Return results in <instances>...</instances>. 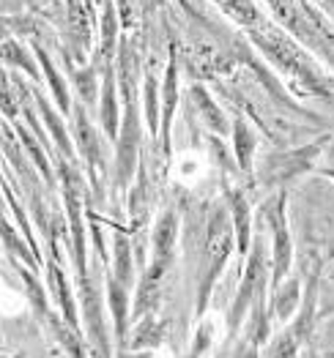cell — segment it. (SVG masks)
Wrapping results in <instances>:
<instances>
[{
  "mask_svg": "<svg viewBox=\"0 0 334 358\" xmlns=\"http://www.w3.org/2000/svg\"><path fill=\"white\" fill-rule=\"evenodd\" d=\"M233 216L219 208L209 222L206 238H203V252H200V266H197V315H206L209 296H211L216 279L222 276V268L228 263L230 246H233Z\"/></svg>",
  "mask_w": 334,
  "mask_h": 358,
  "instance_id": "6da1fadb",
  "label": "cell"
},
{
  "mask_svg": "<svg viewBox=\"0 0 334 358\" xmlns=\"http://www.w3.org/2000/svg\"><path fill=\"white\" fill-rule=\"evenodd\" d=\"M249 38L269 55V58L282 69V71H288V74H293L302 85L307 88L318 90V93H323V96H329V85H326V80L315 71V66L309 63V58L304 55L302 50L282 33V30H277L274 25L269 22H260L258 28H249Z\"/></svg>",
  "mask_w": 334,
  "mask_h": 358,
  "instance_id": "7a4b0ae2",
  "label": "cell"
},
{
  "mask_svg": "<svg viewBox=\"0 0 334 358\" xmlns=\"http://www.w3.org/2000/svg\"><path fill=\"white\" fill-rule=\"evenodd\" d=\"M266 249H263V241L255 238V249H252V257L246 263L244 271V279L239 285V296L233 301V309H230V317H228V334H236L242 329L246 312L252 309V303L258 301V296L263 293V285H266Z\"/></svg>",
  "mask_w": 334,
  "mask_h": 358,
  "instance_id": "3957f363",
  "label": "cell"
},
{
  "mask_svg": "<svg viewBox=\"0 0 334 358\" xmlns=\"http://www.w3.org/2000/svg\"><path fill=\"white\" fill-rule=\"evenodd\" d=\"M272 6V14L277 17V22L282 28H288L291 33H296V38H302L304 44L315 47V50H323V41L318 36V28H315V17L304 8L299 0H269Z\"/></svg>",
  "mask_w": 334,
  "mask_h": 358,
  "instance_id": "277c9868",
  "label": "cell"
},
{
  "mask_svg": "<svg viewBox=\"0 0 334 358\" xmlns=\"http://www.w3.org/2000/svg\"><path fill=\"white\" fill-rule=\"evenodd\" d=\"M269 219L274 230V273H272V290H277L288 271H291V236L285 224V194H279L269 206Z\"/></svg>",
  "mask_w": 334,
  "mask_h": 358,
  "instance_id": "5b68a950",
  "label": "cell"
},
{
  "mask_svg": "<svg viewBox=\"0 0 334 358\" xmlns=\"http://www.w3.org/2000/svg\"><path fill=\"white\" fill-rule=\"evenodd\" d=\"M137 115H134V101L126 107V120H123L121 131V145H118V180L126 183L132 178L134 170V159H137Z\"/></svg>",
  "mask_w": 334,
  "mask_h": 358,
  "instance_id": "8992f818",
  "label": "cell"
},
{
  "mask_svg": "<svg viewBox=\"0 0 334 358\" xmlns=\"http://www.w3.org/2000/svg\"><path fill=\"white\" fill-rule=\"evenodd\" d=\"M74 131H77V145L83 150V156L88 159V167H91V178L99 189V170H102V148H99V137L93 131V126L88 123L85 113L77 110L74 115Z\"/></svg>",
  "mask_w": 334,
  "mask_h": 358,
  "instance_id": "52a82bcc",
  "label": "cell"
},
{
  "mask_svg": "<svg viewBox=\"0 0 334 358\" xmlns=\"http://www.w3.org/2000/svg\"><path fill=\"white\" fill-rule=\"evenodd\" d=\"M176 236H179V219L173 210H165L151 233L153 257L151 260H173V246H176Z\"/></svg>",
  "mask_w": 334,
  "mask_h": 358,
  "instance_id": "ba28073f",
  "label": "cell"
},
{
  "mask_svg": "<svg viewBox=\"0 0 334 358\" xmlns=\"http://www.w3.org/2000/svg\"><path fill=\"white\" fill-rule=\"evenodd\" d=\"M318 153H321V143H318V145H307V148L296 150V153L277 156V159L272 156V162H269L266 167H279V170H274L269 180H274V178L285 180V178H291V176H296V173H302V170H307V167L312 164V159H315Z\"/></svg>",
  "mask_w": 334,
  "mask_h": 358,
  "instance_id": "9c48e42d",
  "label": "cell"
},
{
  "mask_svg": "<svg viewBox=\"0 0 334 358\" xmlns=\"http://www.w3.org/2000/svg\"><path fill=\"white\" fill-rule=\"evenodd\" d=\"M299 299H302V282L296 276L285 279L272 296V309L277 315V320H291L293 312L299 309Z\"/></svg>",
  "mask_w": 334,
  "mask_h": 358,
  "instance_id": "30bf717a",
  "label": "cell"
},
{
  "mask_svg": "<svg viewBox=\"0 0 334 358\" xmlns=\"http://www.w3.org/2000/svg\"><path fill=\"white\" fill-rule=\"evenodd\" d=\"M69 30L74 38V52L77 58H83L88 50V38H91V20L80 0H69Z\"/></svg>",
  "mask_w": 334,
  "mask_h": 358,
  "instance_id": "8fae6325",
  "label": "cell"
},
{
  "mask_svg": "<svg viewBox=\"0 0 334 358\" xmlns=\"http://www.w3.org/2000/svg\"><path fill=\"white\" fill-rule=\"evenodd\" d=\"M165 336H167V323H165V320H159L156 315H146V317L137 323V329H134L132 348H134V350L156 348V345H162V342H165Z\"/></svg>",
  "mask_w": 334,
  "mask_h": 358,
  "instance_id": "7c38bea8",
  "label": "cell"
},
{
  "mask_svg": "<svg viewBox=\"0 0 334 358\" xmlns=\"http://www.w3.org/2000/svg\"><path fill=\"white\" fill-rule=\"evenodd\" d=\"M230 216H233V227H236V246H239V255H246L249 249V206L242 197V192H230Z\"/></svg>",
  "mask_w": 334,
  "mask_h": 358,
  "instance_id": "4fadbf2b",
  "label": "cell"
},
{
  "mask_svg": "<svg viewBox=\"0 0 334 358\" xmlns=\"http://www.w3.org/2000/svg\"><path fill=\"white\" fill-rule=\"evenodd\" d=\"M219 3V8L230 17V20H236L239 25L244 28H258L260 22H263V17H260V11L255 8V3L252 0H216Z\"/></svg>",
  "mask_w": 334,
  "mask_h": 358,
  "instance_id": "5bb4252c",
  "label": "cell"
},
{
  "mask_svg": "<svg viewBox=\"0 0 334 358\" xmlns=\"http://www.w3.org/2000/svg\"><path fill=\"white\" fill-rule=\"evenodd\" d=\"M99 115H102V123H104L107 137H116V134H118V107H116V85H113V74H107V80H104V93H102Z\"/></svg>",
  "mask_w": 334,
  "mask_h": 358,
  "instance_id": "9a60e30c",
  "label": "cell"
},
{
  "mask_svg": "<svg viewBox=\"0 0 334 358\" xmlns=\"http://www.w3.org/2000/svg\"><path fill=\"white\" fill-rule=\"evenodd\" d=\"M50 282H53V290H55V296H58V303H61L66 323L77 329V306H74V301H71V290H69L66 276H63V271L58 268V266H53V271H50Z\"/></svg>",
  "mask_w": 334,
  "mask_h": 358,
  "instance_id": "2e32d148",
  "label": "cell"
},
{
  "mask_svg": "<svg viewBox=\"0 0 334 358\" xmlns=\"http://www.w3.org/2000/svg\"><path fill=\"white\" fill-rule=\"evenodd\" d=\"M176 60H170L167 66V77H165V107H162V140H165V150H167V134H170V120H173V110H176Z\"/></svg>",
  "mask_w": 334,
  "mask_h": 358,
  "instance_id": "e0dca14e",
  "label": "cell"
},
{
  "mask_svg": "<svg viewBox=\"0 0 334 358\" xmlns=\"http://www.w3.org/2000/svg\"><path fill=\"white\" fill-rule=\"evenodd\" d=\"M107 293H110V309H113V317H116V334H118V339H123L126 320H129V315H126V287H123L116 276H110Z\"/></svg>",
  "mask_w": 334,
  "mask_h": 358,
  "instance_id": "ac0fdd59",
  "label": "cell"
},
{
  "mask_svg": "<svg viewBox=\"0 0 334 358\" xmlns=\"http://www.w3.org/2000/svg\"><path fill=\"white\" fill-rule=\"evenodd\" d=\"M233 143H236V159H239L242 170H249V164H252V153H255V134H252V129L244 123V118H236V126H233Z\"/></svg>",
  "mask_w": 334,
  "mask_h": 358,
  "instance_id": "d6986e66",
  "label": "cell"
},
{
  "mask_svg": "<svg viewBox=\"0 0 334 358\" xmlns=\"http://www.w3.org/2000/svg\"><path fill=\"white\" fill-rule=\"evenodd\" d=\"M304 339L293 329H285L269 348V358H299Z\"/></svg>",
  "mask_w": 334,
  "mask_h": 358,
  "instance_id": "ffe728a7",
  "label": "cell"
},
{
  "mask_svg": "<svg viewBox=\"0 0 334 358\" xmlns=\"http://www.w3.org/2000/svg\"><path fill=\"white\" fill-rule=\"evenodd\" d=\"M116 279L123 287L132 282V246L123 236H116Z\"/></svg>",
  "mask_w": 334,
  "mask_h": 358,
  "instance_id": "44dd1931",
  "label": "cell"
},
{
  "mask_svg": "<svg viewBox=\"0 0 334 358\" xmlns=\"http://www.w3.org/2000/svg\"><path fill=\"white\" fill-rule=\"evenodd\" d=\"M192 99H195V104H197V110H200V115H203V120L211 126V129H216V131H225V118H222V113L214 107V101L203 93V88H195L192 90Z\"/></svg>",
  "mask_w": 334,
  "mask_h": 358,
  "instance_id": "7402d4cb",
  "label": "cell"
},
{
  "mask_svg": "<svg viewBox=\"0 0 334 358\" xmlns=\"http://www.w3.org/2000/svg\"><path fill=\"white\" fill-rule=\"evenodd\" d=\"M39 104H41V118L47 120V126H50V131H53V137H55L58 148H61L66 156H74V150H71V143H69V137H66V131H63L61 120L55 118V113L50 110V104H47L44 99H39Z\"/></svg>",
  "mask_w": 334,
  "mask_h": 358,
  "instance_id": "603a6c76",
  "label": "cell"
},
{
  "mask_svg": "<svg viewBox=\"0 0 334 358\" xmlns=\"http://www.w3.org/2000/svg\"><path fill=\"white\" fill-rule=\"evenodd\" d=\"M39 52V60H41V66H44V71H47V80H50V88L55 90V99H58V107H61V113H69V93H66V85H63V80L55 74V69H53V63L50 58L44 55V50H36Z\"/></svg>",
  "mask_w": 334,
  "mask_h": 358,
  "instance_id": "cb8c5ba5",
  "label": "cell"
},
{
  "mask_svg": "<svg viewBox=\"0 0 334 358\" xmlns=\"http://www.w3.org/2000/svg\"><path fill=\"white\" fill-rule=\"evenodd\" d=\"M53 326H55V334H58V339H61V345L69 350V356L71 358H85V350H83V342H80V336H77V329L74 326H63L61 320H53Z\"/></svg>",
  "mask_w": 334,
  "mask_h": 358,
  "instance_id": "d4e9b609",
  "label": "cell"
},
{
  "mask_svg": "<svg viewBox=\"0 0 334 358\" xmlns=\"http://www.w3.org/2000/svg\"><path fill=\"white\" fill-rule=\"evenodd\" d=\"M146 115H148V126L156 131L159 129V110H156V80L153 77L146 80Z\"/></svg>",
  "mask_w": 334,
  "mask_h": 358,
  "instance_id": "484cf974",
  "label": "cell"
},
{
  "mask_svg": "<svg viewBox=\"0 0 334 358\" xmlns=\"http://www.w3.org/2000/svg\"><path fill=\"white\" fill-rule=\"evenodd\" d=\"M20 134H22V143H25V148H28V153H31V156H33V162H36V167L41 170V176H44V178L50 180V183H53V173H50V164H47V156L41 153V148H39V145L33 143V140H31V137H28V134H25V131H20Z\"/></svg>",
  "mask_w": 334,
  "mask_h": 358,
  "instance_id": "4316f807",
  "label": "cell"
},
{
  "mask_svg": "<svg viewBox=\"0 0 334 358\" xmlns=\"http://www.w3.org/2000/svg\"><path fill=\"white\" fill-rule=\"evenodd\" d=\"M3 241H6V246H8V249H14V252H17V255H20V257H22L25 263H33V266L39 263V257H36L33 252H25V246L20 243V238H17L14 233H11V227H8L6 222H3Z\"/></svg>",
  "mask_w": 334,
  "mask_h": 358,
  "instance_id": "83f0119b",
  "label": "cell"
},
{
  "mask_svg": "<svg viewBox=\"0 0 334 358\" xmlns=\"http://www.w3.org/2000/svg\"><path fill=\"white\" fill-rule=\"evenodd\" d=\"M102 36H104V52L110 55V52H113V38H116V14H113L110 6H107V11H104V28H102Z\"/></svg>",
  "mask_w": 334,
  "mask_h": 358,
  "instance_id": "f1b7e54d",
  "label": "cell"
},
{
  "mask_svg": "<svg viewBox=\"0 0 334 358\" xmlns=\"http://www.w3.org/2000/svg\"><path fill=\"white\" fill-rule=\"evenodd\" d=\"M3 55H6V60H11L14 66H22L28 74H36V69H33V63H28L25 60V55H22V50L17 47V44H8L6 41V50H3Z\"/></svg>",
  "mask_w": 334,
  "mask_h": 358,
  "instance_id": "f546056e",
  "label": "cell"
},
{
  "mask_svg": "<svg viewBox=\"0 0 334 358\" xmlns=\"http://www.w3.org/2000/svg\"><path fill=\"white\" fill-rule=\"evenodd\" d=\"M209 345H211V323L200 326V331H197V342H195V348H192V358H200V356H203Z\"/></svg>",
  "mask_w": 334,
  "mask_h": 358,
  "instance_id": "4dcf8cb0",
  "label": "cell"
},
{
  "mask_svg": "<svg viewBox=\"0 0 334 358\" xmlns=\"http://www.w3.org/2000/svg\"><path fill=\"white\" fill-rule=\"evenodd\" d=\"M77 83H80V93H83V99L85 101H93V71H77Z\"/></svg>",
  "mask_w": 334,
  "mask_h": 358,
  "instance_id": "1f68e13d",
  "label": "cell"
},
{
  "mask_svg": "<svg viewBox=\"0 0 334 358\" xmlns=\"http://www.w3.org/2000/svg\"><path fill=\"white\" fill-rule=\"evenodd\" d=\"M230 358H258V345H255L252 339H246V342H242V345L236 348V353Z\"/></svg>",
  "mask_w": 334,
  "mask_h": 358,
  "instance_id": "d6a6232c",
  "label": "cell"
},
{
  "mask_svg": "<svg viewBox=\"0 0 334 358\" xmlns=\"http://www.w3.org/2000/svg\"><path fill=\"white\" fill-rule=\"evenodd\" d=\"M3 113H6V115H14V113H17L14 99H11V90H8V80H3Z\"/></svg>",
  "mask_w": 334,
  "mask_h": 358,
  "instance_id": "836d02e7",
  "label": "cell"
},
{
  "mask_svg": "<svg viewBox=\"0 0 334 358\" xmlns=\"http://www.w3.org/2000/svg\"><path fill=\"white\" fill-rule=\"evenodd\" d=\"M323 6H326V11L334 17V0H323Z\"/></svg>",
  "mask_w": 334,
  "mask_h": 358,
  "instance_id": "e575fe53",
  "label": "cell"
},
{
  "mask_svg": "<svg viewBox=\"0 0 334 358\" xmlns=\"http://www.w3.org/2000/svg\"><path fill=\"white\" fill-rule=\"evenodd\" d=\"M299 358H318V353H315V350H304V356H299Z\"/></svg>",
  "mask_w": 334,
  "mask_h": 358,
  "instance_id": "d590c367",
  "label": "cell"
},
{
  "mask_svg": "<svg viewBox=\"0 0 334 358\" xmlns=\"http://www.w3.org/2000/svg\"><path fill=\"white\" fill-rule=\"evenodd\" d=\"M96 3H102V6H110V3H107V0H96Z\"/></svg>",
  "mask_w": 334,
  "mask_h": 358,
  "instance_id": "8d00e7d4",
  "label": "cell"
},
{
  "mask_svg": "<svg viewBox=\"0 0 334 358\" xmlns=\"http://www.w3.org/2000/svg\"><path fill=\"white\" fill-rule=\"evenodd\" d=\"M14 358H22V356H14Z\"/></svg>",
  "mask_w": 334,
  "mask_h": 358,
  "instance_id": "74e56055",
  "label": "cell"
}]
</instances>
